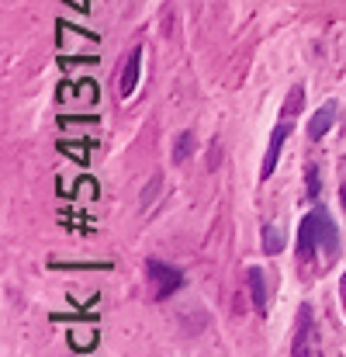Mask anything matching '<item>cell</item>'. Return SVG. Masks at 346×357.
Here are the masks:
<instances>
[{"label": "cell", "mask_w": 346, "mask_h": 357, "mask_svg": "<svg viewBox=\"0 0 346 357\" xmlns=\"http://www.w3.org/2000/svg\"><path fill=\"white\" fill-rule=\"evenodd\" d=\"M139 70H142V45H135L121 66V77H118V94L121 98H132L135 94V84H139Z\"/></svg>", "instance_id": "obj_5"}, {"label": "cell", "mask_w": 346, "mask_h": 357, "mask_svg": "<svg viewBox=\"0 0 346 357\" xmlns=\"http://www.w3.org/2000/svg\"><path fill=\"white\" fill-rule=\"evenodd\" d=\"M305 181H308V198L319 202V195H322V181H319V167H315V163L305 167Z\"/></svg>", "instance_id": "obj_9"}, {"label": "cell", "mask_w": 346, "mask_h": 357, "mask_svg": "<svg viewBox=\"0 0 346 357\" xmlns=\"http://www.w3.org/2000/svg\"><path fill=\"white\" fill-rule=\"evenodd\" d=\"M284 243H288V236L281 226H263V253H281Z\"/></svg>", "instance_id": "obj_8"}, {"label": "cell", "mask_w": 346, "mask_h": 357, "mask_svg": "<svg viewBox=\"0 0 346 357\" xmlns=\"http://www.w3.org/2000/svg\"><path fill=\"white\" fill-rule=\"evenodd\" d=\"M291 128H294V119L288 121H277V128L270 132V146H267V156H263V167H260V177L267 181L270 174H274V167H277V160H281V149H284V139L291 135Z\"/></svg>", "instance_id": "obj_4"}, {"label": "cell", "mask_w": 346, "mask_h": 357, "mask_svg": "<svg viewBox=\"0 0 346 357\" xmlns=\"http://www.w3.org/2000/svg\"><path fill=\"white\" fill-rule=\"evenodd\" d=\"M291 357H319V323L312 316V305L298 309L294 333H291Z\"/></svg>", "instance_id": "obj_2"}, {"label": "cell", "mask_w": 346, "mask_h": 357, "mask_svg": "<svg viewBox=\"0 0 346 357\" xmlns=\"http://www.w3.org/2000/svg\"><path fill=\"white\" fill-rule=\"evenodd\" d=\"M246 278H249V295H253V309H256V312H263V309H267V284H263L267 278H263V267H256V264H253V267L246 271Z\"/></svg>", "instance_id": "obj_7"}, {"label": "cell", "mask_w": 346, "mask_h": 357, "mask_svg": "<svg viewBox=\"0 0 346 357\" xmlns=\"http://www.w3.org/2000/svg\"><path fill=\"white\" fill-rule=\"evenodd\" d=\"M340 295H343V302H346V274H343V281H340Z\"/></svg>", "instance_id": "obj_14"}, {"label": "cell", "mask_w": 346, "mask_h": 357, "mask_svg": "<svg viewBox=\"0 0 346 357\" xmlns=\"http://www.w3.org/2000/svg\"><path fill=\"white\" fill-rule=\"evenodd\" d=\"M146 274H149L152 295H156L159 302L184 288V271H177V267L166 264V260H152V257H149V260H146Z\"/></svg>", "instance_id": "obj_3"}, {"label": "cell", "mask_w": 346, "mask_h": 357, "mask_svg": "<svg viewBox=\"0 0 346 357\" xmlns=\"http://www.w3.org/2000/svg\"><path fill=\"white\" fill-rule=\"evenodd\" d=\"M59 149H63V153H73V156H77V160H80V163H84V160H87V153H84V149H80V146H66V142H63V146H59Z\"/></svg>", "instance_id": "obj_13"}, {"label": "cell", "mask_w": 346, "mask_h": 357, "mask_svg": "<svg viewBox=\"0 0 346 357\" xmlns=\"http://www.w3.org/2000/svg\"><path fill=\"white\" fill-rule=\"evenodd\" d=\"M70 344H73L77 351H87V347L97 344V333H94V330H77V333H70Z\"/></svg>", "instance_id": "obj_11"}, {"label": "cell", "mask_w": 346, "mask_h": 357, "mask_svg": "<svg viewBox=\"0 0 346 357\" xmlns=\"http://www.w3.org/2000/svg\"><path fill=\"white\" fill-rule=\"evenodd\" d=\"M301 101H305V91L294 87V91L288 94V101H284V119H294V115L301 112Z\"/></svg>", "instance_id": "obj_10"}, {"label": "cell", "mask_w": 346, "mask_h": 357, "mask_svg": "<svg viewBox=\"0 0 346 357\" xmlns=\"http://www.w3.org/2000/svg\"><path fill=\"white\" fill-rule=\"evenodd\" d=\"M333 121H336V101H326V105L308 119V139H322V135L333 128Z\"/></svg>", "instance_id": "obj_6"}, {"label": "cell", "mask_w": 346, "mask_h": 357, "mask_svg": "<svg viewBox=\"0 0 346 357\" xmlns=\"http://www.w3.org/2000/svg\"><path fill=\"white\" fill-rule=\"evenodd\" d=\"M191 146H194V135H191V132L177 135V146H173V160H177V163H180V160H187V156H191Z\"/></svg>", "instance_id": "obj_12"}, {"label": "cell", "mask_w": 346, "mask_h": 357, "mask_svg": "<svg viewBox=\"0 0 346 357\" xmlns=\"http://www.w3.org/2000/svg\"><path fill=\"white\" fill-rule=\"evenodd\" d=\"M70 3H77V7H80V10H84V7H87V0H70Z\"/></svg>", "instance_id": "obj_15"}, {"label": "cell", "mask_w": 346, "mask_h": 357, "mask_svg": "<svg viewBox=\"0 0 346 357\" xmlns=\"http://www.w3.org/2000/svg\"><path fill=\"white\" fill-rule=\"evenodd\" d=\"M315 250L326 253V260H333L340 253V229L333 222V215L326 208H315L301 219V229H298V257L308 260Z\"/></svg>", "instance_id": "obj_1"}]
</instances>
